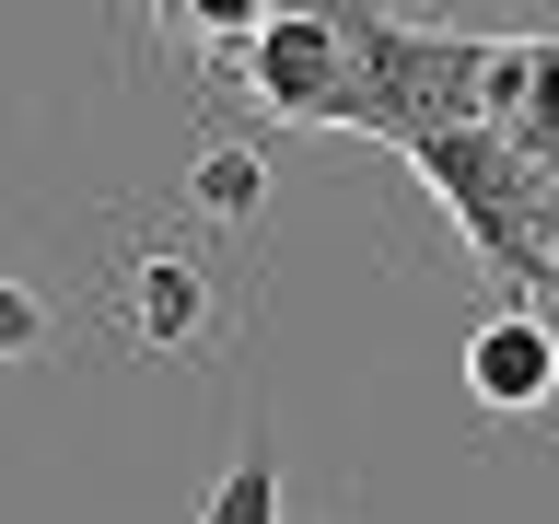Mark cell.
I'll return each instance as SVG.
<instances>
[{
    "label": "cell",
    "mask_w": 559,
    "mask_h": 524,
    "mask_svg": "<svg viewBox=\"0 0 559 524\" xmlns=\"http://www.w3.org/2000/svg\"><path fill=\"white\" fill-rule=\"evenodd\" d=\"M35 338H47V303H35L24 279L0 269V361H24V349H35Z\"/></svg>",
    "instance_id": "cell-9"
},
{
    "label": "cell",
    "mask_w": 559,
    "mask_h": 524,
    "mask_svg": "<svg viewBox=\"0 0 559 524\" xmlns=\"http://www.w3.org/2000/svg\"><path fill=\"white\" fill-rule=\"evenodd\" d=\"M199 326H210V269H199V257H175V245H164V257H140V269H129V338L140 349H187Z\"/></svg>",
    "instance_id": "cell-5"
},
{
    "label": "cell",
    "mask_w": 559,
    "mask_h": 524,
    "mask_svg": "<svg viewBox=\"0 0 559 524\" xmlns=\"http://www.w3.org/2000/svg\"><path fill=\"white\" fill-rule=\"evenodd\" d=\"M536 257H548V269H559V175H548V187H536Z\"/></svg>",
    "instance_id": "cell-10"
},
{
    "label": "cell",
    "mask_w": 559,
    "mask_h": 524,
    "mask_svg": "<svg viewBox=\"0 0 559 524\" xmlns=\"http://www.w3.org/2000/svg\"><path fill=\"white\" fill-rule=\"evenodd\" d=\"M269 12H280V0H187L175 24H187V35H210V47H245V35L269 24Z\"/></svg>",
    "instance_id": "cell-8"
},
{
    "label": "cell",
    "mask_w": 559,
    "mask_h": 524,
    "mask_svg": "<svg viewBox=\"0 0 559 524\" xmlns=\"http://www.w3.org/2000/svg\"><path fill=\"white\" fill-rule=\"evenodd\" d=\"M466 384H478V408H501V419L548 408L559 396V326L536 303H501L478 338H466Z\"/></svg>",
    "instance_id": "cell-4"
},
{
    "label": "cell",
    "mask_w": 559,
    "mask_h": 524,
    "mask_svg": "<svg viewBox=\"0 0 559 524\" xmlns=\"http://www.w3.org/2000/svg\"><path fill=\"white\" fill-rule=\"evenodd\" d=\"M408 164L443 187V210H454V234L478 245L501 279H548V257H536V187L548 175L536 164H513L501 140L466 117V129H431V140H408Z\"/></svg>",
    "instance_id": "cell-1"
},
{
    "label": "cell",
    "mask_w": 559,
    "mask_h": 524,
    "mask_svg": "<svg viewBox=\"0 0 559 524\" xmlns=\"http://www.w3.org/2000/svg\"><path fill=\"white\" fill-rule=\"evenodd\" d=\"M245 82H257V105H280V117H338V94H349L338 12H326V0H314V12H269V24L245 35Z\"/></svg>",
    "instance_id": "cell-3"
},
{
    "label": "cell",
    "mask_w": 559,
    "mask_h": 524,
    "mask_svg": "<svg viewBox=\"0 0 559 524\" xmlns=\"http://www.w3.org/2000/svg\"><path fill=\"white\" fill-rule=\"evenodd\" d=\"M257 199H269V164H257L245 140H210L199 164H187V210H199V222H222V234H245V222H257Z\"/></svg>",
    "instance_id": "cell-6"
},
{
    "label": "cell",
    "mask_w": 559,
    "mask_h": 524,
    "mask_svg": "<svg viewBox=\"0 0 559 524\" xmlns=\"http://www.w3.org/2000/svg\"><path fill=\"white\" fill-rule=\"evenodd\" d=\"M199 524H280V443H269V431L234 443V466H222V489H210Z\"/></svg>",
    "instance_id": "cell-7"
},
{
    "label": "cell",
    "mask_w": 559,
    "mask_h": 524,
    "mask_svg": "<svg viewBox=\"0 0 559 524\" xmlns=\"http://www.w3.org/2000/svg\"><path fill=\"white\" fill-rule=\"evenodd\" d=\"M478 129L513 164L559 175V35H489L478 59Z\"/></svg>",
    "instance_id": "cell-2"
}]
</instances>
